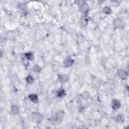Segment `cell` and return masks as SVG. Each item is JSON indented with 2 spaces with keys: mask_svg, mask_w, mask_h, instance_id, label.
Wrapping results in <instances>:
<instances>
[{
  "mask_svg": "<svg viewBox=\"0 0 129 129\" xmlns=\"http://www.w3.org/2000/svg\"><path fill=\"white\" fill-rule=\"evenodd\" d=\"M64 116L65 112L63 111H58L56 112V115L51 118L50 122H52V123L53 124L59 123L63 119Z\"/></svg>",
  "mask_w": 129,
  "mask_h": 129,
  "instance_id": "1",
  "label": "cell"
},
{
  "mask_svg": "<svg viewBox=\"0 0 129 129\" xmlns=\"http://www.w3.org/2000/svg\"><path fill=\"white\" fill-rule=\"evenodd\" d=\"M31 118L33 120V122L36 123L38 124L41 123L44 118L40 112H33L31 115Z\"/></svg>",
  "mask_w": 129,
  "mask_h": 129,
  "instance_id": "2",
  "label": "cell"
},
{
  "mask_svg": "<svg viewBox=\"0 0 129 129\" xmlns=\"http://www.w3.org/2000/svg\"><path fill=\"white\" fill-rule=\"evenodd\" d=\"M118 76L122 80H127L128 78V72L123 69H119L117 72Z\"/></svg>",
  "mask_w": 129,
  "mask_h": 129,
  "instance_id": "3",
  "label": "cell"
},
{
  "mask_svg": "<svg viewBox=\"0 0 129 129\" xmlns=\"http://www.w3.org/2000/svg\"><path fill=\"white\" fill-rule=\"evenodd\" d=\"M74 60L70 57L66 58L63 62L64 66L66 68H69L71 67L74 64Z\"/></svg>",
  "mask_w": 129,
  "mask_h": 129,
  "instance_id": "4",
  "label": "cell"
},
{
  "mask_svg": "<svg viewBox=\"0 0 129 129\" xmlns=\"http://www.w3.org/2000/svg\"><path fill=\"white\" fill-rule=\"evenodd\" d=\"M69 79V76L66 74H60L58 76V80L62 84L67 83Z\"/></svg>",
  "mask_w": 129,
  "mask_h": 129,
  "instance_id": "5",
  "label": "cell"
},
{
  "mask_svg": "<svg viewBox=\"0 0 129 129\" xmlns=\"http://www.w3.org/2000/svg\"><path fill=\"white\" fill-rule=\"evenodd\" d=\"M121 107V103L118 99H114L111 101V107L114 110H117Z\"/></svg>",
  "mask_w": 129,
  "mask_h": 129,
  "instance_id": "6",
  "label": "cell"
},
{
  "mask_svg": "<svg viewBox=\"0 0 129 129\" xmlns=\"http://www.w3.org/2000/svg\"><path fill=\"white\" fill-rule=\"evenodd\" d=\"M114 25L116 28H120L124 25V22L122 19L116 18L114 21Z\"/></svg>",
  "mask_w": 129,
  "mask_h": 129,
  "instance_id": "7",
  "label": "cell"
},
{
  "mask_svg": "<svg viewBox=\"0 0 129 129\" xmlns=\"http://www.w3.org/2000/svg\"><path fill=\"white\" fill-rule=\"evenodd\" d=\"M80 11L82 13H86L89 11V6L87 4L83 3L80 6Z\"/></svg>",
  "mask_w": 129,
  "mask_h": 129,
  "instance_id": "8",
  "label": "cell"
},
{
  "mask_svg": "<svg viewBox=\"0 0 129 129\" xmlns=\"http://www.w3.org/2000/svg\"><path fill=\"white\" fill-rule=\"evenodd\" d=\"M29 99L34 103H37L38 101V96L36 94H31L28 96Z\"/></svg>",
  "mask_w": 129,
  "mask_h": 129,
  "instance_id": "9",
  "label": "cell"
},
{
  "mask_svg": "<svg viewBox=\"0 0 129 129\" xmlns=\"http://www.w3.org/2000/svg\"><path fill=\"white\" fill-rule=\"evenodd\" d=\"M56 95L59 98L63 97L65 95V89L63 88H60L58 89L56 92Z\"/></svg>",
  "mask_w": 129,
  "mask_h": 129,
  "instance_id": "10",
  "label": "cell"
},
{
  "mask_svg": "<svg viewBox=\"0 0 129 129\" xmlns=\"http://www.w3.org/2000/svg\"><path fill=\"white\" fill-rule=\"evenodd\" d=\"M19 111V108L17 105H13L11 107V112L13 115H16L18 114Z\"/></svg>",
  "mask_w": 129,
  "mask_h": 129,
  "instance_id": "11",
  "label": "cell"
},
{
  "mask_svg": "<svg viewBox=\"0 0 129 129\" xmlns=\"http://www.w3.org/2000/svg\"><path fill=\"white\" fill-rule=\"evenodd\" d=\"M115 120H116V122L119 123H122L124 122L125 120V119L124 117L121 114H119L118 116H116Z\"/></svg>",
  "mask_w": 129,
  "mask_h": 129,
  "instance_id": "12",
  "label": "cell"
},
{
  "mask_svg": "<svg viewBox=\"0 0 129 129\" xmlns=\"http://www.w3.org/2000/svg\"><path fill=\"white\" fill-rule=\"evenodd\" d=\"M24 56L27 59L29 60V61H32L33 60V58H34L33 53L32 52H29L26 53L24 54Z\"/></svg>",
  "mask_w": 129,
  "mask_h": 129,
  "instance_id": "13",
  "label": "cell"
},
{
  "mask_svg": "<svg viewBox=\"0 0 129 129\" xmlns=\"http://www.w3.org/2000/svg\"><path fill=\"white\" fill-rule=\"evenodd\" d=\"M102 12H103V13H104L105 14L109 15V14H111V10L110 7H109L108 6H105L103 8Z\"/></svg>",
  "mask_w": 129,
  "mask_h": 129,
  "instance_id": "14",
  "label": "cell"
},
{
  "mask_svg": "<svg viewBox=\"0 0 129 129\" xmlns=\"http://www.w3.org/2000/svg\"><path fill=\"white\" fill-rule=\"evenodd\" d=\"M25 80L26 81V82L28 84H32L34 82V79L32 76L29 75L26 77Z\"/></svg>",
  "mask_w": 129,
  "mask_h": 129,
  "instance_id": "15",
  "label": "cell"
},
{
  "mask_svg": "<svg viewBox=\"0 0 129 129\" xmlns=\"http://www.w3.org/2000/svg\"><path fill=\"white\" fill-rule=\"evenodd\" d=\"M41 67L38 65H36L34 66L32 68V71L36 73H39L41 71Z\"/></svg>",
  "mask_w": 129,
  "mask_h": 129,
  "instance_id": "16",
  "label": "cell"
},
{
  "mask_svg": "<svg viewBox=\"0 0 129 129\" xmlns=\"http://www.w3.org/2000/svg\"><path fill=\"white\" fill-rule=\"evenodd\" d=\"M89 93L87 91H84L82 94V97L84 99L87 100L89 98Z\"/></svg>",
  "mask_w": 129,
  "mask_h": 129,
  "instance_id": "17",
  "label": "cell"
},
{
  "mask_svg": "<svg viewBox=\"0 0 129 129\" xmlns=\"http://www.w3.org/2000/svg\"><path fill=\"white\" fill-rule=\"evenodd\" d=\"M82 24L84 26L87 25V20H86V19H83V20H82Z\"/></svg>",
  "mask_w": 129,
  "mask_h": 129,
  "instance_id": "18",
  "label": "cell"
}]
</instances>
